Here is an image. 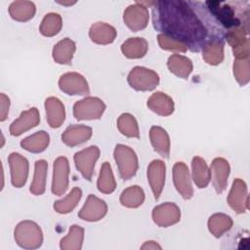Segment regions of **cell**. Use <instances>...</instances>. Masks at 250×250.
Here are the masks:
<instances>
[{
    "label": "cell",
    "mask_w": 250,
    "mask_h": 250,
    "mask_svg": "<svg viewBox=\"0 0 250 250\" xmlns=\"http://www.w3.org/2000/svg\"><path fill=\"white\" fill-rule=\"evenodd\" d=\"M153 27L161 34L184 43L192 52H199L213 40H224L226 32L217 21H203L191 2L181 0L152 2ZM204 12V11H203Z\"/></svg>",
    "instance_id": "6da1fadb"
},
{
    "label": "cell",
    "mask_w": 250,
    "mask_h": 250,
    "mask_svg": "<svg viewBox=\"0 0 250 250\" xmlns=\"http://www.w3.org/2000/svg\"><path fill=\"white\" fill-rule=\"evenodd\" d=\"M205 5L217 22L229 30L240 25L249 24V21H241L240 18L235 16L234 9L229 3L220 1H206Z\"/></svg>",
    "instance_id": "7a4b0ae2"
},
{
    "label": "cell",
    "mask_w": 250,
    "mask_h": 250,
    "mask_svg": "<svg viewBox=\"0 0 250 250\" xmlns=\"http://www.w3.org/2000/svg\"><path fill=\"white\" fill-rule=\"evenodd\" d=\"M15 239L22 248H38L43 241L42 230L36 223L32 221H23L15 229Z\"/></svg>",
    "instance_id": "3957f363"
},
{
    "label": "cell",
    "mask_w": 250,
    "mask_h": 250,
    "mask_svg": "<svg viewBox=\"0 0 250 250\" xmlns=\"http://www.w3.org/2000/svg\"><path fill=\"white\" fill-rule=\"evenodd\" d=\"M114 159L120 177L123 180H129L136 175L139 166L138 157L136 152L130 146L117 145L114 149Z\"/></svg>",
    "instance_id": "277c9868"
},
{
    "label": "cell",
    "mask_w": 250,
    "mask_h": 250,
    "mask_svg": "<svg viewBox=\"0 0 250 250\" xmlns=\"http://www.w3.org/2000/svg\"><path fill=\"white\" fill-rule=\"evenodd\" d=\"M129 85L137 91H151L159 84V76L152 69L135 66L127 77Z\"/></svg>",
    "instance_id": "5b68a950"
},
{
    "label": "cell",
    "mask_w": 250,
    "mask_h": 250,
    "mask_svg": "<svg viewBox=\"0 0 250 250\" xmlns=\"http://www.w3.org/2000/svg\"><path fill=\"white\" fill-rule=\"evenodd\" d=\"M105 109L104 102L97 97H87L73 105V115L77 120L99 119Z\"/></svg>",
    "instance_id": "8992f818"
},
{
    "label": "cell",
    "mask_w": 250,
    "mask_h": 250,
    "mask_svg": "<svg viewBox=\"0 0 250 250\" xmlns=\"http://www.w3.org/2000/svg\"><path fill=\"white\" fill-rule=\"evenodd\" d=\"M248 25H240L229 29L226 32L225 37L228 43L231 46L233 56L235 59H247L249 58L250 47L248 40Z\"/></svg>",
    "instance_id": "52a82bcc"
},
{
    "label": "cell",
    "mask_w": 250,
    "mask_h": 250,
    "mask_svg": "<svg viewBox=\"0 0 250 250\" xmlns=\"http://www.w3.org/2000/svg\"><path fill=\"white\" fill-rule=\"evenodd\" d=\"M99 156L100 149L96 146H91L74 154V163L76 169L88 181H91L93 177L95 163Z\"/></svg>",
    "instance_id": "ba28073f"
},
{
    "label": "cell",
    "mask_w": 250,
    "mask_h": 250,
    "mask_svg": "<svg viewBox=\"0 0 250 250\" xmlns=\"http://www.w3.org/2000/svg\"><path fill=\"white\" fill-rule=\"evenodd\" d=\"M149 20L147 7L141 2H136L126 8L123 14L125 24L133 31H138L146 27Z\"/></svg>",
    "instance_id": "9c48e42d"
},
{
    "label": "cell",
    "mask_w": 250,
    "mask_h": 250,
    "mask_svg": "<svg viewBox=\"0 0 250 250\" xmlns=\"http://www.w3.org/2000/svg\"><path fill=\"white\" fill-rule=\"evenodd\" d=\"M69 163L66 157H58L53 166V181L52 192L55 195H62L68 188Z\"/></svg>",
    "instance_id": "30bf717a"
},
{
    "label": "cell",
    "mask_w": 250,
    "mask_h": 250,
    "mask_svg": "<svg viewBox=\"0 0 250 250\" xmlns=\"http://www.w3.org/2000/svg\"><path fill=\"white\" fill-rule=\"evenodd\" d=\"M60 89L67 95H88L90 93L86 79L77 72H67L59 79Z\"/></svg>",
    "instance_id": "8fae6325"
},
{
    "label": "cell",
    "mask_w": 250,
    "mask_h": 250,
    "mask_svg": "<svg viewBox=\"0 0 250 250\" xmlns=\"http://www.w3.org/2000/svg\"><path fill=\"white\" fill-rule=\"evenodd\" d=\"M180 208L173 202H165L157 205L152 210L153 222L159 227H169L180 221Z\"/></svg>",
    "instance_id": "7c38bea8"
},
{
    "label": "cell",
    "mask_w": 250,
    "mask_h": 250,
    "mask_svg": "<svg viewBox=\"0 0 250 250\" xmlns=\"http://www.w3.org/2000/svg\"><path fill=\"white\" fill-rule=\"evenodd\" d=\"M247 186L241 179H235L228 196V203L237 214L244 213L248 209Z\"/></svg>",
    "instance_id": "4fadbf2b"
},
{
    "label": "cell",
    "mask_w": 250,
    "mask_h": 250,
    "mask_svg": "<svg viewBox=\"0 0 250 250\" xmlns=\"http://www.w3.org/2000/svg\"><path fill=\"white\" fill-rule=\"evenodd\" d=\"M173 181L176 189L184 199H190L193 196L189 171L184 162H176L173 167Z\"/></svg>",
    "instance_id": "5bb4252c"
},
{
    "label": "cell",
    "mask_w": 250,
    "mask_h": 250,
    "mask_svg": "<svg viewBox=\"0 0 250 250\" xmlns=\"http://www.w3.org/2000/svg\"><path fill=\"white\" fill-rule=\"evenodd\" d=\"M9 164L11 170V181L14 187L21 188L25 185L28 176V161L25 157L17 152L9 155Z\"/></svg>",
    "instance_id": "9a60e30c"
},
{
    "label": "cell",
    "mask_w": 250,
    "mask_h": 250,
    "mask_svg": "<svg viewBox=\"0 0 250 250\" xmlns=\"http://www.w3.org/2000/svg\"><path fill=\"white\" fill-rule=\"evenodd\" d=\"M106 212L107 206L105 202L94 194H89L84 206L78 213V217L85 221L95 222L104 218Z\"/></svg>",
    "instance_id": "2e32d148"
},
{
    "label": "cell",
    "mask_w": 250,
    "mask_h": 250,
    "mask_svg": "<svg viewBox=\"0 0 250 250\" xmlns=\"http://www.w3.org/2000/svg\"><path fill=\"white\" fill-rule=\"evenodd\" d=\"M166 166L162 160L155 159L147 167V179L154 198L157 200L162 192L165 184Z\"/></svg>",
    "instance_id": "e0dca14e"
},
{
    "label": "cell",
    "mask_w": 250,
    "mask_h": 250,
    "mask_svg": "<svg viewBox=\"0 0 250 250\" xmlns=\"http://www.w3.org/2000/svg\"><path fill=\"white\" fill-rule=\"evenodd\" d=\"M40 122L39 111L36 107H31L21 113L20 117L13 121L10 126L12 136H20L23 132L37 126Z\"/></svg>",
    "instance_id": "ac0fdd59"
},
{
    "label": "cell",
    "mask_w": 250,
    "mask_h": 250,
    "mask_svg": "<svg viewBox=\"0 0 250 250\" xmlns=\"http://www.w3.org/2000/svg\"><path fill=\"white\" fill-rule=\"evenodd\" d=\"M229 170V164L226 159L218 157L212 161L210 171L213 176V186L217 193H222L226 189Z\"/></svg>",
    "instance_id": "d6986e66"
},
{
    "label": "cell",
    "mask_w": 250,
    "mask_h": 250,
    "mask_svg": "<svg viewBox=\"0 0 250 250\" xmlns=\"http://www.w3.org/2000/svg\"><path fill=\"white\" fill-rule=\"evenodd\" d=\"M92 136V128L85 125H70L62 135V141L68 146H75L87 142Z\"/></svg>",
    "instance_id": "ffe728a7"
},
{
    "label": "cell",
    "mask_w": 250,
    "mask_h": 250,
    "mask_svg": "<svg viewBox=\"0 0 250 250\" xmlns=\"http://www.w3.org/2000/svg\"><path fill=\"white\" fill-rule=\"evenodd\" d=\"M45 108L50 127L59 128L65 118V110L62 103L58 98L50 97L45 101Z\"/></svg>",
    "instance_id": "44dd1931"
},
{
    "label": "cell",
    "mask_w": 250,
    "mask_h": 250,
    "mask_svg": "<svg viewBox=\"0 0 250 250\" xmlns=\"http://www.w3.org/2000/svg\"><path fill=\"white\" fill-rule=\"evenodd\" d=\"M116 30L113 26L102 21L92 24L89 30V36L92 41L102 45L112 43L116 37Z\"/></svg>",
    "instance_id": "7402d4cb"
},
{
    "label": "cell",
    "mask_w": 250,
    "mask_h": 250,
    "mask_svg": "<svg viewBox=\"0 0 250 250\" xmlns=\"http://www.w3.org/2000/svg\"><path fill=\"white\" fill-rule=\"evenodd\" d=\"M147 106L150 110L162 116H168L174 111L173 100L162 92L152 94L147 100Z\"/></svg>",
    "instance_id": "603a6c76"
},
{
    "label": "cell",
    "mask_w": 250,
    "mask_h": 250,
    "mask_svg": "<svg viewBox=\"0 0 250 250\" xmlns=\"http://www.w3.org/2000/svg\"><path fill=\"white\" fill-rule=\"evenodd\" d=\"M149 138L154 150L162 157L168 158L170 153V138L167 132L159 126H152L149 131Z\"/></svg>",
    "instance_id": "cb8c5ba5"
},
{
    "label": "cell",
    "mask_w": 250,
    "mask_h": 250,
    "mask_svg": "<svg viewBox=\"0 0 250 250\" xmlns=\"http://www.w3.org/2000/svg\"><path fill=\"white\" fill-rule=\"evenodd\" d=\"M75 43L69 39L64 38L59 41L53 48V59L56 62L61 64H70L73 54L75 52Z\"/></svg>",
    "instance_id": "d4e9b609"
},
{
    "label": "cell",
    "mask_w": 250,
    "mask_h": 250,
    "mask_svg": "<svg viewBox=\"0 0 250 250\" xmlns=\"http://www.w3.org/2000/svg\"><path fill=\"white\" fill-rule=\"evenodd\" d=\"M192 180L199 188H204L208 186L211 180V171L206 161L200 156H194L191 161Z\"/></svg>",
    "instance_id": "484cf974"
},
{
    "label": "cell",
    "mask_w": 250,
    "mask_h": 250,
    "mask_svg": "<svg viewBox=\"0 0 250 250\" xmlns=\"http://www.w3.org/2000/svg\"><path fill=\"white\" fill-rule=\"evenodd\" d=\"M36 8L33 2L25 0L14 1L9 6L10 16L19 21H26L33 18Z\"/></svg>",
    "instance_id": "4316f807"
},
{
    "label": "cell",
    "mask_w": 250,
    "mask_h": 250,
    "mask_svg": "<svg viewBox=\"0 0 250 250\" xmlns=\"http://www.w3.org/2000/svg\"><path fill=\"white\" fill-rule=\"evenodd\" d=\"M148 49V44L146 39L142 37H133L127 39L121 45V51L125 57L129 59L143 58Z\"/></svg>",
    "instance_id": "83f0119b"
},
{
    "label": "cell",
    "mask_w": 250,
    "mask_h": 250,
    "mask_svg": "<svg viewBox=\"0 0 250 250\" xmlns=\"http://www.w3.org/2000/svg\"><path fill=\"white\" fill-rule=\"evenodd\" d=\"M50 142V137L47 132L45 131H38L31 136H28L21 140V146L25 150L33 152V153H39L46 149Z\"/></svg>",
    "instance_id": "f1b7e54d"
},
{
    "label": "cell",
    "mask_w": 250,
    "mask_h": 250,
    "mask_svg": "<svg viewBox=\"0 0 250 250\" xmlns=\"http://www.w3.org/2000/svg\"><path fill=\"white\" fill-rule=\"evenodd\" d=\"M48 164L44 159L37 160L34 167L33 181L30 185V192L34 195H41L46 188V177H47Z\"/></svg>",
    "instance_id": "f546056e"
},
{
    "label": "cell",
    "mask_w": 250,
    "mask_h": 250,
    "mask_svg": "<svg viewBox=\"0 0 250 250\" xmlns=\"http://www.w3.org/2000/svg\"><path fill=\"white\" fill-rule=\"evenodd\" d=\"M167 65L172 73L182 78H188L190 72L192 71L191 61L185 56L177 54L169 57Z\"/></svg>",
    "instance_id": "4dcf8cb0"
},
{
    "label": "cell",
    "mask_w": 250,
    "mask_h": 250,
    "mask_svg": "<svg viewBox=\"0 0 250 250\" xmlns=\"http://www.w3.org/2000/svg\"><path fill=\"white\" fill-rule=\"evenodd\" d=\"M224 40H213L210 41L202 49L203 60L212 65H216L222 62L224 59Z\"/></svg>",
    "instance_id": "1f68e13d"
},
{
    "label": "cell",
    "mask_w": 250,
    "mask_h": 250,
    "mask_svg": "<svg viewBox=\"0 0 250 250\" xmlns=\"http://www.w3.org/2000/svg\"><path fill=\"white\" fill-rule=\"evenodd\" d=\"M232 220L223 213H216L208 220V229L215 237H220L232 227Z\"/></svg>",
    "instance_id": "d6a6232c"
},
{
    "label": "cell",
    "mask_w": 250,
    "mask_h": 250,
    "mask_svg": "<svg viewBox=\"0 0 250 250\" xmlns=\"http://www.w3.org/2000/svg\"><path fill=\"white\" fill-rule=\"evenodd\" d=\"M97 187L99 191L106 194L113 192L116 188V182L112 174L111 166L108 162L103 163L101 167V172L97 182Z\"/></svg>",
    "instance_id": "836d02e7"
},
{
    "label": "cell",
    "mask_w": 250,
    "mask_h": 250,
    "mask_svg": "<svg viewBox=\"0 0 250 250\" xmlns=\"http://www.w3.org/2000/svg\"><path fill=\"white\" fill-rule=\"evenodd\" d=\"M145 192L139 186H132L124 189L120 195V203L128 208H137L143 204Z\"/></svg>",
    "instance_id": "e575fe53"
},
{
    "label": "cell",
    "mask_w": 250,
    "mask_h": 250,
    "mask_svg": "<svg viewBox=\"0 0 250 250\" xmlns=\"http://www.w3.org/2000/svg\"><path fill=\"white\" fill-rule=\"evenodd\" d=\"M81 196H82L81 189L77 187H74L64 198L55 201L54 209L61 214L69 213L76 207Z\"/></svg>",
    "instance_id": "d590c367"
},
{
    "label": "cell",
    "mask_w": 250,
    "mask_h": 250,
    "mask_svg": "<svg viewBox=\"0 0 250 250\" xmlns=\"http://www.w3.org/2000/svg\"><path fill=\"white\" fill-rule=\"evenodd\" d=\"M62 26V17L57 13H49L47 14L40 24L39 30L42 35L51 37L60 32Z\"/></svg>",
    "instance_id": "8d00e7d4"
},
{
    "label": "cell",
    "mask_w": 250,
    "mask_h": 250,
    "mask_svg": "<svg viewBox=\"0 0 250 250\" xmlns=\"http://www.w3.org/2000/svg\"><path fill=\"white\" fill-rule=\"evenodd\" d=\"M117 127L119 131L130 138H139L140 131L135 117L130 113H123L117 119Z\"/></svg>",
    "instance_id": "74e56055"
},
{
    "label": "cell",
    "mask_w": 250,
    "mask_h": 250,
    "mask_svg": "<svg viewBox=\"0 0 250 250\" xmlns=\"http://www.w3.org/2000/svg\"><path fill=\"white\" fill-rule=\"evenodd\" d=\"M84 236V229L77 226L73 225L69 229L68 234L62 238L61 248L62 249H81L82 241Z\"/></svg>",
    "instance_id": "f35d334b"
},
{
    "label": "cell",
    "mask_w": 250,
    "mask_h": 250,
    "mask_svg": "<svg viewBox=\"0 0 250 250\" xmlns=\"http://www.w3.org/2000/svg\"><path fill=\"white\" fill-rule=\"evenodd\" d=\"M250 67L249 58L247 59H235L233 62V75L239 85L244 86L250 79Z\"/></svg>",
    "instance_id": "ab89813d"
},
{
    "label": "cell",
    "mask_w": 250,
    "mask_h": 250,
    "mask_svg": "<svg viewBox=\"0 0 250 250\" xmlns=\"http://www.w3.org/2000/svg\"><path fill=\"white\" fill-rule=\"evenodd\" d=\"M157 39H158V44L161 47V49L168 50V51H177V52H182V53H185L188 50V47L184 43L177 41L167 35L160 33V34H158Z\"/></svg>",
    "instance_id": "60d3db41"
},
{
    "label": "cell",
    "mask_w": 250,
    "mask_h": 250,
    "mask_svg": "<svg viewBox=\"0 0 250 250\" xmlns=\"http://www.w3.org/2000/svg\"><path fill=\"white\" fill-rule=\"evenodd\" d=\"M10 107V100L9 98L4 94L1 93L0 95V120L4 121L7 118L8 112Z\"/></svg>",
    "instance_id": "b9f144b4"
},
{
    "label": "cell",
    "mask_w": 250,
    "mask_h": 250,
    "mask_svg": "<svg viewBox=\"0 0 250 250\" xmlns=\"http://www.w3.org/2000/svg\"><path fill=\"white\" fill-rule=\"evenodd\" d=\"M146 248H148V249H150V248H152V249L159 248V249H161V247L158 244H156L154 241H146V243L142 246V249H146Z\"/></svg>",
    "instance_id": "7bdbcfd3"
},
{
    "label": "cell",
    "mask_w": 250,
    "mask_h": 250,
    "mask_svg": "<svg viewBox=\"0 0 250 250\" xmlns=\"http://www.w3.org/2000/svg\"><path fill=\"white\" fill-rule=\"evenodd\" d=\"M58 3H60V4H62V5H72V4H75V2H58Z\"/></svg>",
    "instance_id": "ee69618b"
}]
</instances>
